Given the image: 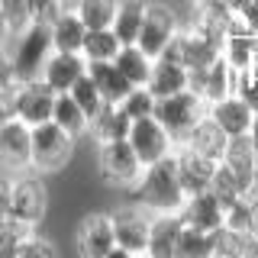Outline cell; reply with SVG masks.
I'll return each mask as SVG.
<instances>
[{
  "instance_id": "cell-17",
  "label": "cell",
  "mask_w": 258,
  "mask_h": 258,
  "mask_svg": "<svg viewBox=\"0 0 258 258\" xmlns=\"http://www.w3.org/2000/svg\"><path fill=\"white\" fill-rule=\"evenodd\" d=\"M149 87L152 94L158 97H171V94H181L190 87V68L184 61H174V58H165V55H158L155 64H152V78H149Z\"/></svg>"
},
{
  "instance_id": "cell-26",
  "label": "cell",
  "mask_w": 258,
  "mask_h": 258,
  "mask_svg": "<svg viewBox=\"0 0 258 258\" xmlns=\"http://www.w3.org/2000/svg\"><path fill=\"white\" fill-rule=\"evenodd\" d=\"M145 7H149V0H119V10L113 16V32L119 36L123 45L139 42V32L145 23Z\"/></svg>"
},
{
  "instance_id": "cell-10",
  "label": "cell",
  "mask_w": 258,
  "mask_h": 258,
  "mask_svg": "<svg viewBox=\"0 0 258 258\" xmlns=\"http://www.w3.org/2000/svg\"><path fill=\"white\" fill-rule=\"evenodd\" d=\"M0 168L7 174L32 171V126L16 116L0 126Z\"/></svg>"
},
{
  "instance_id": "cell-2",
  "label": "cell",
  "mask_w": 258,
  "mask_h": 258,
  "mask_svg": "<svg viewBox=\"0 0 258 258\" xmlns=\"http://www.w3.org/2000/svg\"><path fill=\"white\" fill-rule=\"evenodd\" d=\"M7 48H10V55H13L20 81L42 78L45 64H48V58H52V52H55L52 26H48V23H32V26H26L23 32H16Z\"/></svg>"
},
{
  "instance_id": "cell-51",
  "label": "cell",
  "mask_w": 258,
  "mask_h": 258,
  "mask_svg": "<svg viewBox=\"0 0 258 258\" xmlns=\"http://www.w3.org/2000/svg\"><path fill=\"white\" fill-rule=\"evenodd\" d=\"M248 194H255V197H258V168H255V174H252V187H248Z\"/></svg>"
},
{
  "instance_id": "cell-41",
  "label": "cell",
  "mask_w": 258,
  "mask_h": 258,
  "mask_svg": "<svg viewBox=\"0 0 258 258\" xmlns=\"http://www.w3.org/2000/svg\"><path fill=\"white\" fill-rule=\"evenodd\" d=\"M16 84H20V75H16V64L10 48H0V94H13Z\"/></svg>"
},
{
  "instance_id": "cell-35",
  "label": "cell",
  "mask_w": 258,
  "mask_h": 258,
  "mask_svg": "<svg viewBox=\"0 0 258 258\" xmlns=\"http://www.w3.org/2000/svg\"><path fill=\"white\" fill-rule=\"evenodd\" d=\"M155 103H158V97L149 91V87H133V91L126 94V100L119 103V107L126 110V116L133 119H145V116H155Z\"/></svg>"
},
{
  "instance_id": "cell-21",
  "label": "cell",
  "mask_w": 258,
  "mask_h": 258,
  "mask_svg": "<svg viewBox=\"0 0 258 258\" xmlns=\"http://www.w3.org/2000/svg\"><path fill=\"white\" fill-rule=\"evenodd\" d=\"M87 75L94 78L97 91L103 94V103H123L126 94L133 91V81L116 68V61H87Z\"/></svg>"
},
{
  "instance_id": "cell-30",
  "label": "cell",
  "mask_w": 258,
  "mask_h": 258,
  "mask_svg": "<svg viewBox=\"0 0 258 258\" xmlns=\"http://www.w3.org/2000/svg\"><path fill=\"white\" fill-rule=\"evenodd\" d=\"M174 258H216V232L184 226L181 236H177Z\"/></svg>"
},
{
  "instance_id": "cell-33",
  "label": "cell",
  "mask_w": 258,
  "mask_h": 258,
  "mask_svg": "<svg viewBox=\"0 0 258 258\" xmlns=\"http://www.w3.org/2000/svg\"><path fill=\"white\" fill-rule=\"evenodd\" d=\"M210 190H213V197L220 200L223 207H232L239 197H245V194H248V187H245V184H242L239 177L229 171V168L223 165V161H220V168H216L213 181H210Z\"/></svg>"
},
{
  "instance_id": "cell-9",
  "label": "cell",
  "mask_w": 258,
  "mask_h": 258,
  "mask_svg": "<svg viewBox=\"0 0 258 258\" xmlns=\"http://www.w3.org/2000/svg\"><path fill=\"white\" fill-rule=\"evenodd\" d=\"M129 142H133L136 155H139L145 165H155V161L171 158L177 152V139L161 126V119H155V116L136 119L133 129H129Z\"/></svg>"
},
{
  "instance_id": "cell-4",
  "label": "cell",
  "mask_w": 258,
  "mask_h": 258,
  "mask_svg": "<svg viewBox=\"0 0 258 258\" xmlns=\"http://www.w3.org/2000/svg\"><path fill=\"white\" fill-rule=\"evenodd\" d=\"M207 113H210V103L197 91H190V87L181 91V94L161 97L155 103V119H161V126L177 139V145L187 139V133L207 116Z\"/></svg>"
},
{
  "instance_id": "cell-12",
  "label": "cell",
  "mask_w": 258,
  "mask_h": 258,
  "mask_svg": "<svg viewBox=\"0 0 258 258\" xmlns=\"http://www.w3.org/2000/svg\"><path fill=\"white\" fill-rule=\"evenodd\" d=\"M116 245L113 232V216L110 213H87L75 229V248L78 258H103Z\"/></svg>"
},
{
  "instance_id": "cell-24",
  "label": "cell",
  "mask_w": 258,
  "mask_h": 258,
  "mask_svg": "<svg viewBox=\"0 0 258 258\" xmlns=\"http://www.w3.org/2000/svg\"><path fill=\"white\" fill-rule=\"evenodd\" d=\"M181 52H184V64L194 71V68H210L223 55V45L213 42L204 32H197L194 26H187L181 29Z\"/></svg>"
},
{
  "instance_id": "cell-14",
  "label": "cell",
  "mask_w": 258,
  "mask_h": 258,
  "mask_svg": "<svg viewBox=\"0 0 258 258\" xmlns=\"http://www.w3.org/2000/svg\"><path fill=\"white\" fill-rule=\"evenodd\" d=\"M190 91H197L207 103L223 100V97H229L236 91V68L220 55L210 68H194L190 71Z\"/></svg>"
},
{
  "instance_id": "cell-23",
  "label": "cell",
  "mask_w": 258,
  "mask_h": 258,
  "mask_svg": "<svg viewBox=\"0 0 258 258\" xmlns=\"http://www.w3.org/2000/svg\"><path fill=\"white\" fill-rule=\"evenodd\" d=\"M223 165L229 168V171L236 174L245 187H252V174H255V168H258V152H255L252 139H248V133L245 136H229Z\"/></svg>"
},
{
  "instance_id": "cell-50",
  "label": "cell",
  "mask_w": 258,
  "mask_h": 258,
  "mask_svg": "<svg viewBox=\"0 0 258 258\" xmlns=\"http://www.w3.org/2000/svg\"><path fill=\"white\" fill-rule=\"evenodd\" d=\"M248 75L258 78V48H255V55H252V64H248Z\"/></svg>"
},
{
  "instance_id": "cell-43",
  "label": "cell",
  "mask_w": 258,
  "mask_h": 258,
  "mask_svg": "<svg viewBox=\"0 0 258 258\" xmlns=\"http://www.w3.org/2000/svg\"><path fill=\"white\" fill-rule=\"evenodd\" d=\"M29 7H32V20L52 26V20L64 10V0H29Z\"/></svg>"
},
{
  "instance_id": "cell-6",
  "label": "cell",
  "mask_w": 258,
  "mask_h": 258,
  "mask_svg": "<svg viewBox=\"0 0 258 258\" xmlns=\"http://www.w3.org/2000/svg\"><path fill=\"white\" fill-rule=\"evenodd\" d=\"M48 213V194L36 171L13 174V223L23 229H39Z\"/></svg>"
},
{
  "instance_id": "cell-42",
  "label": "cell",
  "mask_w": 258,
  "mask_h": 258,
  "mask_svg": "<svg viewBox=\"0 0 258 258\" xmlns=\"http://www.w3.org/2000/svg\"><path fill=\"white\" fill-rule=\"evenodd\" d=\"M232 94H239L242 100L258 113V78H252L248 71H236V91Z\"/></svg>"
},
{
  "instance_id": "cell-54",
  "label": "cell",
  "mask_w": 258,
  "mask_h": 258,
  "mask_svg": "<svg viewBox=\"0 0 258 258\" xmlns=\"http://www.w3.org/2000/svg\"><path fill=\"white\" fill-rule=\"evenodd\" d=\"M136 258H149V255H136Z\"/></svg>"
},
{
  "instance_id": "cell-20",
  "label": "cell",
  "mask_w": 258,
  "mask_h": 258,
  "mask_svg": "<svg viewBox=\"0 0 258 258\" xmlns=\"http://www.w3.org/2000/svg\"><path fill=\"white\" fill-rule=\"evenodd\" d=\"M129 129H133V119L126 116V110L119 103H103L100 110L91 116V139L100 142H113V139H129Z\"/></svg>"
},
{
  "instance_id": "cell-52",
  "label": "cell",
  "mask_w": 258,
  "mask_h": 258,
  "mask_svg": "<svg viewBox=\"0 0 258 258\" xmlns=\"http://www.w3.org/2000/svg\"><path fill=\"white\" fill-rule=\"evenodd\" d=\"M226 4H229V7H232V10H239V7H242V4H245V0H226Z\"/></svg>"
},
{
  "instance_id": "cell-1",
  "label": "cell",
  "mask_w": 258,
  "mask_h": 258,
  "mask_svg": "<svg viewBox=\"0 0 258 258\" xmlns=\"http://www.w3.org/2000/svg\"><path fill=\"white\" fill-rule=\"evenodd\" d=\"M129 200L133 204H142L152 213H181L184 200V184L181 174H177V161L171 158H161L155 165H145L142 177L129 187Z\"/></svg>"
},
{
  "instance_id": "cell-7",
  "label": "cell",
  "mask_w": 258,
  "mask_h": 258,
  "mask_svg": "<svg viewBox=\"0 0 258 258\" xmlns=\"http://www.w3.org/2000/svg\"><path fill=\"white\" fill-rule=\"evenodd\" d=\"M55 100H58V94H55L42 78L20 81L16 91H13V113H16V119H23L26 126H39V123H48V119H52Z\"/></svg>"
},
{
  "instance_id": "cell-38",
  "label": "cell",
  "mask_w": 258,
  "mask_h": 258,
  "mask_svg": "<svg viewBox=\"0 0 258 258\" xmlns=\"http://www.w3.org/2000/svg\"><path fill=\"white\" fill-rule=\"evenodd\" d=\"M226 226L239 232H252V197H239L232 207H226Z\"/></svg>"
},
{
  "instance_id": "cell-48",
  "label": "cell",
  "mask_w": 258,
  "mask_h": 258,
  "mask_svg": "<svg viewBox=\"0 0 258 258\" xmlns=\"http://www.w3.org/2000/svg\"><path fill=\"white\" fill-rule=\"evenodd\" d=\"M248 197H252V232L258 236V197L255 194H248Z\"/></svg>"
},
{
  "instance_id": "cell-46",
  "label": "cell",
  "mask_w": 258,
  "mask_h": 258,
  "mask_svg": "<svg viewBox=\"0 0 258 258\" xmlns=\"http://www.w3.org/2000/svg\"><path fill=\"white\" fill-rule=\"evenodd\" d=\"M10 39H13V32H10V26H7L4 13H0V48H7V45H10Z\"/></svg>"
},
{
  "instance_id": "cell-16",
  "label": "cell",
  "mask_w": 258,
  "mask_h": 258,
  "mask_svg": "<svg viewBox=\"0 0 258 258\" xmlns=\"http://www.w3.org/2000/svg\"><path fill=\"white\" fill-rule=\"evenodd\" d=\"M181 220H184V226H197V229L216 232L220 226H226V207L213 197V190H200V194H190L184 200Z\"/></svg>"
},
{
  "instance_id": "cell-5",
  "label": "cell",
  "mask_w": 258,
  "mask_h": 258,
  "mask_svg": "<svg viewBox=\"0 0 258 258\" xmlns=\"http://www.w3.org/2000/svg\"><path fill=\"white\" fill-rule=\"evenodd\" d=\"M97 168H100L103 181L113 187H133L145 171V161L136 155L129 139H113L97 145Z\"/></svg>"
},
{
  "instance_id": "cell-8",
  "label": "cell",
  "mask_w": 258,
  "mask_h": 258,
  "mask_svg": "<svg viewBox=\"0 0 258 258\" xmlns=\"http://www.w3.org/2000/svg\"><path fill=\"white\" fill-rule=\"evenodd\" d=\"M113 232H116V245L129 248L133 255H145L149 248V232H152V210H145L142 204L129 200L126 207L113 210Z\"/></svg>"
},
{
  "instance_id": "cell-27",
  "label": "cell",
  "mask_w": 258,
  "mask_h": 258,
  "mask_svg": "<svg viewBox=\"0 0 258 258\" xmlns=\"http://www.w3.org/2000/svg\"><path fill=\"white\" fill-rule=\"evenodd\" d=\"M216 258H258V236L220 226L216 229Z\"/></svg>"
},
{
  "instance_id": "cell-53",
  "label": "cell",
  "mask_w": 258,
  "mask_h": 258,
  "mask_svg": "<svg viewBox=\"0 0 258 258\" xmlns=\"http://www.w3.org/2000/svg\"><path fill=\"white\" fill-rule=\"evenodd\" d=\"M204 4H216V0H194V7H204Z\"/></svg>"
},
{
  "instance_id": "cell-11",
  "label": "cell",
  "mask_w": 258,
  "mask_h": 258,
  "mask_svg": "<svg viewBox=\"0 0 258 258\" xmlns=\"http://www.w3.org/2000/svg\"><path fill=\"white\" fill-rule=\"evenodd\" d=\"M177 32H181L177 13L168 4L149 0V7H145V23H142V32H139V45L152 55V58H158Z\"/></svg>"
},
{
  "instance_id": "cell-29",
  "label": "cell",
  "mask_w": 258,
  "mask_h": 258,
  "mask_svg": "<svg viewBox=\"0 0 258 258\" xmlns=\"http://www.w3.org/2000/svg\"><path fill=\"white\" fill-rule=\"evenodd\" d=\"M52 119H55V123H58L61 129H68V133L75 136V139H81V136L91 133V113L81 107V103H78L71 94H58Z\"/></svg>"
},
{
  "instance_id": "cell-3",
  "label": "cell",
  "mask_w": 258,
  "mask_h": 258,
  "mask_svg": "<svg viewBox=\"0 0 258 258\" xmlns=\"http://www.w3.org/2000/svg\"><path fill=\"white\" fill-rule=\"evenodd\" d=\"M75 136L61 129L55 119L32 126V171L36 174H55L75 155Z\"/></svg>"
},
{
  "instance_id": "cell-32",
  "label": "cell",
  "mask_w": 258,
  "mask_h": 258,
  "mask_svg": "<svg viewBox=\"0 0 258 258\" xmlns=\"http://www.w3.org/2000/svg\"><path fill=\"white\" fill-rule=\"evenodd\" d=\"M75 10L87 29H103V26H113L119 0H75Z\"/></svg>"
},
{
  "instance_id": "cell-40",
  "label": "cell",
  "mask_w": 258,
  "mask_h": 258,
  "mask_svg": "<svg viewBox=\"0 0 258 258\" xmlns=\"http://www.w3.org/2000/svg\"><path fill=\"white\" fill-rule=\"evenodd\" d=\"M29 229L16 223H4L0 226V258H20V245H23V236Z\"/></svg>"
},
{
  "instance_id": "cell-47",
  "label": "cell",
  "mask_w": 258,
  "mask_h": 258,
  "mask_svg": "<svg viewBox=\"0 0 258 258\" xmlns=\"http://www.w3.org/2000/svg\"><path fill=\"white\" fill-rule=\"evenodd\" d=\"M103 258H136V255L129 252V248H123V245H113V248H110V252L103 255Z\"/></svg>"
},
{
  "instance_id": "cell-36",
  "label": "cell",
  "mask_w": 258,
  "mask_h": 258,
  "mask_svg": "<svg viewBox=\"0 0 258 258\" xmlns=\"http://www.w3.org/2000/svg\"><path fill=\"white\" fill-rule=\"evenodd\" d=\"M0 13H4V20H7V26H10L13 36L36 23V20H32L29 0H0Z\"/></svg>"
},
{
  "instance_id": "cell-18",
  "label": "cell",
  "mask_w": 258,
  "mask_h": 258,
  "mask_svg": "<svg viewBox=\"0 0 258 258\" xmlns=\"http://www.w3.org/2000/svg\"><path fill=\"white\" fill-rule=\"evenodd\" d=\"M210 116H213L229 136H245L255 123V110L248 107L239 94H229V97H223V100L210 103Z\"/></svg>"
},
{
  "instance_id": "cell-22",
  "label": "cell",
  "mask_w": 258,
  "mask_h": 258,
  "mask_svg": "<svg viewBox=\"0 0 258 258\" xmlns=\"http://www.w3.org/2000/svg\"><path fill=\"white\" fill-rule=\"evenodd\" d=\"M181 145H190V149H197V152H204V155H210V158L223 161L226 145H229V133H226V129L207 113V116L187 133V139H184Z\"/></svg>"
},
{
  "instance_id": "cell-49",
  "label": "cell",
  "mask_w": 258,
  "mask_h": 258,
  "mask_svg": "<svg viewBox=\"0 0 258 258\" xmlns=\"http://www.w3.org/2000/svg\"><path fill=\"white\" fill-rule=\"evenodd\" d=\"M248 139H252L255 152H258V113H255V123H252V129H248Z\"/></svg>"
},
{
  "instance_id": "cell-37",
  "label": "cell",
  "mask_w": 258,
  "mask_h": 258,
  "mask_svg": "<svg viewBox=\"0 0 258 258\" xmlns=\"http://www.w3.org/2000/svg\"><path fill=\"white\" fill-rule=\"evenodd\" d=\"M68 94L75 97V100H78V103H81V107H84L87 113H91V116H94V113L103 107V94L97 91V84H94V78H91V75H84V78H81V81H78L75 87H71Z\"/></svg>"
},
{
  "instance_id": "cell-13",
  "label": "cell",
  "mask_w": 258,
  "mask_h": 258,
  "mask_svg": "<svg viewBox=\"0 0 258 258\" xmlns=\"http://www.w3.org/2000/svg\"><path fill=\"white\" fill-rule=\"evenodd\" d=\"M174 161H177V174H181V184H184V194H200V190H210V181H213L220 161L204 155V152L190 149V145H177L174 152Z\"/></svg>"
},
{
  "instance_id": "cell-31",
  "label": "cell",
  "mask_w": 258,
  "mask_h": 258,
  "mask_svg": "<svg viewBox=\"0 0 258 258\" xmlns=\"http://www.w3.org/2000/svg\"><path fill=\"white\" fill-rule=\"evenodd\" d=\"M119 36L113 32V26H103V29H87L84 36V45H81V55L87 61H113L119 55Z\"/></svg>"
},
{
  "instance_id": "cell-44",
  "label": "cell",
  "mask_w": 258,
  "mask_h": 258,
  "mask_svg": "<svg viewBox=\"0 0 258 258\" xmlns=\"http://www.w3.org/2000/svg\"><path fill=\"white\" fill-rule=\"evenodd\" d=\"M13 223V174H0V226Z\"/></svg>"
},
{
  "instance_id": "cell-15",
  "label": "cell",
  "mask_w": 258,
  "mask_h": 258,
  "mask_svg": "<svg viewBox=\"0 0 258 258\" xmlns=\"http://www.w3.org/2000/svg\"><path fill=\"white\" fill-rule=\"evenodd\" d=\"M84 75H87V58L81 52H52L42 71V81L55 94H68Z\"/></svg>"
},
{
  "instance_id": "cell-39",
  "label": "cell",
  "mask_w": 258,
  "mask_h": 258,
  "mask_svg": "<svg viewBox=\"0 0 258 258\" xmlns=\"http://www.w3.org/2000/svg\"><path fill=\"white\" fill-rule=\"evenodd\" d=\"M20 258H58V252H55V245L45 236H39L36 229H29L26 236H23Z\"/></svg>"
},
{
  "instance_id": "cell-45",
  "label": "cell",
  "mask_w": 258,
  "mask_h": 258,
  "mask_svg": "<svg viewBox=\"0 0 258 258\" xmlns=\"http://www.w3.org/2000/svg\"><path fill=\"white\" fill-rule=\"evenodd\" d=\"M13 116H16L13 113V94H0V126L10 123Z\"/></svg>"
},
{
  "instance_id": "cell-25",
  "label": "cell",
  "mask_w": 258,
  "mask_h": 258,
  "mask_svg": "<svg viewBox=\"0 0 258 258\" xmlns=\"http://www.w3.org/2000/svg\"><path fill=\"white\" fill-rule=\"evenodd\" d=\"M84 36H87V26H84V20L78 16L75 7H64V10L52 20V42H55V52H81Z\"/></svg>"
},
{
  "instance_id": "cell-19",
  "label": "cell",
  "mask_w": 258,
  "mask_h": 258,
  "mask_svg": "<svg viewBox=\"0 0 258 258\" xmlns=\"http://www.w3.org/2000/svg\"><path fill=\"white\" fill-rule=\"evenodd\" d=\"M184 229L181 213H155L152 216V232H149V258H174L177 248V236Z\"/></svg>"
},
{
  "instance_id": "cell-34",
  "label": "cell",
  "mask_w": 258,
  "mask_h": 258,
  "mask_svg": "<svg viewBox=\"0 0 258 258\" xmlns=\"http://www.w3.org/2000/svg\"><path fill=\"white\" fill-rule=\"evenodd\" d=\"M255 48H258V36H229L226 45H223V58L236 71H248Z\"/></svg>"
},
{
  "instance_id": "cell-28",
  "label": "cell",
  "mask_w": 258,
  "mask_h": 258,
  "mask_svg": "<svg viewBox=\"0 0 258 258\" xmlns=\"http://www.w3.org/2000/svg\"><path fill=\"white\" fill-rule=\"evenodd\" d=\"M113 61H116V68L123 71V75L133 81L136 87H145V84H149L152 64H155V58H152V55L145 52L139 42H136V45H123V48H119V55H116Z\"/></svg>"
}]
</instances>
